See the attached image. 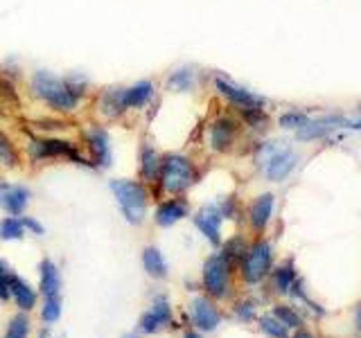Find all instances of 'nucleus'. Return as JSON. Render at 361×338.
<instances>
[{
	"mask_svg": "<svg viewBox=\"0 0 361 338\" xmlns=\"http://www.w3.org/2000/svg\"><path fill=\"white\" fill-rule=\"evenodd\" d=\"M30 93L34 99H39L43 106H48L54 113H75L82 104L84 95L79 93L66 77H59L50 70H37L30 77Z\"/></svg>",
	"mask_w": 361,
	"mask_h": 338,
	"instance_id": "f257e3e1",
	"label": "nucleus"
},
{
	"mask_svg": "<svg viewBox=\"0 0 361 338\" xmlns=\"http://www.w3.org/2000/svg\"><path fill=\"white\" fill-rule=\"evenodd\" d=\"M156 97V84L152 79H140L124 88H109L99 95V113L109 120H118L129 111H142Z\"/></svg>",
	"mask_w": 361,
	"mask_h": 338,
	"instance_id": "f03ea898",
	"label": "nucleus"
},
{
	"mask_svg": "<svg viewBox=\"0 0 361 338\" xmlns=\"http://www.w3.org/2000/svg\"><path fill=\"white\" fill-rule=\"evenodd\" d=\"M156 183L165 194L180 196L197 183V167L183 154H165Z\"/></svg>",
	"mask_w": 361,
	"mask_h": 338,
	"instance_id": "7ed1b4c3",
	"label": "nucleus"
},
{
	"mask_svg": "<svg viewBox=\"0 0 361 338\" xmlns=\"http://www.w3.org/2000/svg\"><path fill=\"white\" fill-rule=\"evenodd\" d=\"M113 196H116L122 217L131 225H140L147 217V208H149V192L140 180L129 178H116L109 183Z\"/></svg>",
	"mask_w": 361,
	"mask_h": 338,
	"instance_id": "20e7f679",
	"label": "nucleus"
},
{
	"mask_svg": "<svg viewBox=\"0 0 361 338\" xmlns=\"http://www.w3.org/2000/svg\"><path fill=\"white\" fill-rule=\"evenodd\" d=\"M27 156L32 163H45L56 161V158H68L75 165L90 167L88 156H84L82 146L73 140L52 138V135H39V138H30L27 142Z\"/></svg>",
	"mask_w": 361,
	"mask_h": 338,
	"instance_id": "39448f33",
	"label": "nucleus"
},
{
	"mask_svg": "<svg viewBox=\"0 0 361 338\" xmlns=\"http://www.w3.org/2000/svg\"><path fill=\"white\" fill-rule=\"evenodd\" d=\"M84 149L88 151L90 167L97 169H111L113 165V146H111V135L102 124H88L82 131Z\"/></svg>",
	"mask_w": 361,
	"mask_h": 338,
	"instance_id": "423d86ee",
	"label": "nucleus"
},
{
	"mask_svg": "<svg viewBox=\"0 0 361 338\" xmlns=\"http://www.w3.org/2000/svg\"><path fill=\"white\" fill-rule=\"evenodd\" d=\"M271 262H274V248H271V244L255 242L253 246L246 248L242 257V277L248 284H257V282H262L269 275Z\"/></svg>",
	"mask_w": 361,
	"mask_h": 338,
	"instance_id": "0eeeda50",
	"label": "nucleus"
},
{
	"mask_svg": "<svg viewBox=\"0 0 361 338\" xmlns=\"http://www.w3.org/2000/svg\"><path fill=\"white\" fill-rule=\"evenodd\" d=\"M231 268H233V264L221 253L206 259V264H203V289H206L212 298L228 296Z\"/></svg>",
	"mask_w": 361,
	"mask_h": 338,
	"instance_id": "6e6552de",
	"label": "nucleus"
},
{
	"mask_svg": "<svg viewBox=\"0 0 361 338\" xmlns=\"http://www.w3.org/2000/svg\"><path fill=\"white\" fill-rule=\"evenodd\" d=\"M214 90H217L224 99H228L235 108H240V113L251 111V108H264V97H259L253 90H246L244 86L231 82V79L224 75L214 77Z\"/></svg>",
	"mask_w": 361,
	"mask_h": 338,
	"instance_id": "1a4fd4ad",
	"label": "nucleus"
},
{
	"mask_svg": "<svg viewBox=\"0 0 361 338\" xmlns=\"http://www.w3.org/2000/svg\"><path fill=\"white\" fill-rule=\"evenodd\" d=\"M348 122L350 118L343 115H325V118H307V122L302 124L300 129H296L298 140H319V138H327L338 129H348Z\"/></svg>",
	"mask_w": 361,
	"mask_h": 338,
	"instance_id": "9d476101",
	"label": "nucleus"
},
{
	"mask_svg": "<svg viewBox=\"0 0 361 338\" xmlns=\"http://www.w3.org/2000/svg\"><path fill=\"white\" fill-rule=\"evenodd\" d=\"M298 165V154L291 149H267L264 158V174L269 180L280 183L285 180Z\"/></svg>",
	"mask_w": 361,
	"mask_h": 338,
	"instance_id": "9b49d317",
	"label": "nucleus"
},
{
	"mask_svg": "<svg viewBox=\"0 0 361 338\" xmlns=\"http://www.w3.org/2000/svg\"><path fill=\"white\" fill-rule=\"evenodd\" d=\"M224 219L226 217H224V212H221V208L217 206V203H208V206H203L195 214V225L212 246H219L221 244V221Z\"/></svg>",
	"mask_w": 361,
	"mask_h": 338,
	"instance_id": "f8f14e48",
	"label": "nucleus"
},
{
	"mask_svg": "<svg viewBox=\"0 0 361 338\" xmlns=\"http://www.w3.org/2000/svg\"><path fill=\"white\" fill-rule=\"evenodd\" d=\"M167 325H172V307H169V300L165 296H156L152 307L142 313L138 327L142 334H156Z\"/></svg>",
	"mask_w": 361,
	"mask_h": 338,
	"instance_id": "ddd939ff",
	"label": "nucleus"
},
{
	"mask_svg": "<svg viewBox=\"0 0 361 338\" xmlns=\"http://www.w3.org/2000/svg\"><path fill=\"white\" fill-rule=\"evenodd\" d=\"M192 323L199 332H214L221 323V313L210 298H195L190 304Z\"/></svg>",
	"mask_w": 361,
	"mask_h": 338,
	"instance_id": "4468645a",
	"label": "nucleus"
},
{
	"mask_svg": "<svg viewBox=\"0 0 361 338\" xmlns=\"http://www.w3.org/2000/svg\"><path fill=\"white\" fill-rule=\"evenodd\" d=\"M32 194L25 185H11L0 183V208H3L9 217H20L25 212Z\"/></svg>",
	"mask_w": 361,
	"mask_h": 338,
	"instance_id": "2eb2a0df",
	"label": "nucleus"
},
{
	"mask_svg": "<svg viewBox=\"0 0 361 338\" xmlns=\"http://www.w3.org/2000/svg\"><path fill=\"white\" fill-rule=\"evenodd\" d=\"M237 135V122L228 115H221L210 127V146L214 151H228Z\"/></svg>",
	"mask_w": 361,
	"mask_h": 338,
	"instance_id": "dca6fc26",
	"label": "nucleus"
},
{
	"mask_svg": "<svg viewBox=\"0 0 361 338\" xmlns=\"http://www.w3.org/2000/svg\"><path fill=\"white\" fill-rule=\"evenodd\" d=\"M188 212H190L188 201L178 199V196H172V199H167L163 203H158L154 219H156L158 225H161V228H169V225L183 221L188 217Z\"/></svg>",
	"mask_w": 361,
	"mask_h": 338,
	"instance_id": "f3484780",
	"label": "nucleus"
},
{
	"mask_svg": "<svg viewBox=\"0 0 361 338\" xmlns=\"http://www.w3.org/2000/svg\"><path fill=\"white\" fill-rule=\"evenodd\" d=\"M274 210H276V196L274 194H262L257 196L253 203H251V210H248V221H251V228L262 232L271 217H274Z\"/></svg>",
	"mask_w": 361,
	"mask_h": 338,
	"instance_id": "a211bd4d",
	"label": "nucleus"
},
{
	"mask_svg": "<svg viewBox=\"0 0 361 338\" xmlns=\"http://www.w3.org/2000/svg\"><path fill=\"white\" fill-rule=\"evenodd\" d=\"M161 161L163 156L158 154V149L152 142H142L140 146V176L142 183L154 185L158 180V172H161Z\"/></svg>",
	"mask_w": 361,
	"mask_h": 338,
	"instance_id": "6ab92c4d",
	"label": "nucleus"
},
{
	"mask_svg": "<svg viewBox=\"0 0 361 338\" xmlns=\"http://www.w3.org/2000/svg\"><path fill=\"white\" fill-rule=\"evenodd\" d=\"M274 284L278 289V293H291V296H296L300 300H307V296L302 293V282L298 280L296 270H293L291 264H285L280 266L278 270H274Z\"/></svg>",
	"mask_w": 361,
	"mask_h": 338,
	"instance_id": "aec40b11",
	"label": "nucleus"
},
{
	"mask_svg": "<svg viewBox=\"0 0 361 338\" xmlns=\"http://www.w3.org/2000/svg\"><path fill=\"white\" fill-rule=\"evenodd\" d=\"M9 296L14 298L16 307L20 311H32L37 307V291H34L25 280L18 277L16 273L9 280Z\"/></svg>",
	"mask_w": 361,
	"mask_h": 338,
	"instance_id": "412c9836",
	"label": "nucleus"
},
{
	"mask_svg": "<svg viewBox=\"0 0 361 338\" xmlns=\"http://www.w3.org/2000/svg\"><path fill=\"white\" fill-rule=\"evenodd\" d=\"M41 273V293L43 298H52V296H61V273L52 259H43L39 266Z\"/></svg>",
	"mask_w": 361,
	"mask_h": 338,
	"instance_id": "4be33fe9",
	"label": "nucleus"
},
{
	"mask_svg": "<svg viewBox=\"0 0 361 338\" xmlns=\"http://www.w3.org/2000/svg\"><path fill=\"white\" fill-rule=\"evenodd\" d=\"M197 77L199 73L192 65L176 68L167 77V90H172V93H190L197 86Z\"/></svg>",
	"mask_w": 361,
	"mask_h": 338,
	"instance_id": "5701e85b",
	"label": "nucleus"
},
{
	"mask_svg": "<svg viewBox=\"0 0 361 338\" xmlns=\"http://www.w3.org/2000/svg\"><path fill=\"white\" fill-rule=\"evenodd\" d=\"M142 266L147 270V275L154 277V280H163L167 277V259L163 257L161 253V248H156V246H147L145 251H142Z\"/></svg>",
	"mask_w": 361,
	"mask_h": 338,
	"instance_id": "b1692460",
	"label": "nucleus"
},
{
	"mask_svg": "<svg viewBox=\"0 0 361 338\" xmlns=\"http://www.w3.org/2000/svg\"><path fill=\"white\" fill-rule=\"evenodd\" d=\"M0 165H3L5 169H14L20 165L18 146L14 144V140H11L3 129H0Z\"/></svg>",
	"mask_w": 361,
	"mask_h": 338,
	"instance_id": "393cba45",
	"label": "nucleus"
},
{
	"mask_svg": "<svg viewBox=\"0 0 361 338\" xmlns=\"http://www.w3.org/2000/svg\"><path fill=\"white\" fill-rule=\"evenodd\" d=\"M25 223L18 217H5L0 221V239L3 242H18L25 237Z\"/></svg>",
	"mask_w": 361,
	"mask_h": 338,
	"instance_id": "a878e982",
	"label": "nucleus"
},
{
	"mask_svg": "<svg viewBox=\"0 0 361 338\" xmlns=\"http://www.w3.org/2000/svg\"><path fill=\"white\" fill-rule=\"evenodd\" d=\"M259 330H262L271 338H289V327L282 325L274 313L262 315V318H259Z\"/></svg>",
	"mask_w": 361,
	"mask_h": 338,
	"instance_id": "bb28decb",
	"label": "nucleus"
},
{
	"mask_svg": "<svg viewBox=\"0 0 361 338\" xmlns=\"http://www.w3.org/2000/svg\"><path fill=\"white\" fill-rule=\"evenodd\" d=\"M61 311H63V300L61 296H52V298H45L43 302V309H41V318L45 325H52L61 318Z\"/></svg>",
	"mask_w": 361,
	"mask_h": 338,
	"instance_id": "cd10ccee",
	"label": "nucleus"
},
{
	"mask_svg": "<svg viewBox=\"0 0 361 338\" xmlns=\"http://www.w3.org/2000/svg\"><path fill=\"white\" fill-rule=\"evenodd\" d=\"M27 334H30V318L25 313H18L9 320L3 338H27Z\"/></svg>",
	"mask_w": 361,
	"mask_h": 338,
	"instance_id": "c85d7f7f",
	"label": "nucleus"
},
{
	"mask_svg": "<svg viewBox=\"0 0 361 338\" xmlns=\"http://www.w3.org/2000/svg\"><path fill=\"white\" fill-rule=\"evenodd\" d=\"M246 242L242 239V237H233V239L224 246V251H221V255L228 259V262L233 264V262H237V259H240L242 262V257H244V253H246Z\"/></svg>",
	"mask_w": 361,
	"mask_h": 338,
	"instance_id": "c756f323",
	"label": "nucleus"
},
{
	"mask_svg": "<svg viewBox=\"0 0 361 338\" xmlns=\"http://www.w3.org/2000/svg\"><path fill=\"white\" fill-rule=\"evenodd\" d=\"M274 315L276 318L282 323V325H287V327H293V330H298V327L302 325V318L298 315V311L296 309H291V307H276L274 309Z\"/></svg>",
	"mask_w": 361,
	"mask_h": 338,
	"instance_id": "7c9ffc66",
	"label": "nucleus"
},
{
	"mask_svg": "<svg viewBox=\"0 0 361 338\" xmlns=\"http://www.w3.org/2000/svg\"><path fill=\"white\" fill-rule=\"evenodd\" d=\"M242 118L248 122V127H251V129H257V131L267 129V124H269V118H267L264 108H251V111H242Z\"/></svg>",
	"mask_w": 361,
	"mask_h": 338,
	"instance_id": "2f4dec72",
	"label": "nucleus"
},
{
	"mask_svg": "<svg viewBox=\"0 0 361 338\" xmlns=\"http://www.w3.org/2000/svg\"><path fill=\"white\" fill-rule=\"evenodd\" d=\"M307 122V113H300V111H289L285 115H280V127L282 129H300L302 124Z\"/></svg>",
	"mask_w": 361,
	"mask_h": 338,
	"instance_id": "473e14b6",
	"label": "nucleus"
},
{
	"mask_svg": "<svg viewBox=\"0 0 361 338\" xmlns=\"http://www.w3.org/2000/svg\"><path fill=\"white\" fill-rule=\"evenodd\" d=\"M235 313H237V318H240V320H253V315H255L253 302H242V304H237V307H235Z\"/></svg>",
	"mask_w": 361,
	"mask_h": 338,
	"instance_id": "72a5a7b5",
	"label": "nucleus"
},
{
	"mask_svg": "<svg viewBox=\"0 0 361 338\" xmlns=\"http://www.w3.org/2000/svg\"><path fill=\"white\" fill-rule=\"evenodd\" d=\"M23 223H25V230H30L34 237H43V234H45L43 223H41V221H37L34 217H23Z\"/></svg>",
	"mask_w": 361,
	"mask_h": 338,
	"instance_id": "f704fd0d",
	"label": "nucleus"
},
{
	"mask_svg": "<svg viewBox=\"0 0 361 338\" xmlns=\"http://www.w3.org/2000/svg\"><path fill=\"white\" fill-rule=\"evenodd\" d=\"M348 129L361 131V115H359V118H355V120H350V122H348Z\"/></svg>",
	"mask_w": 361,
	"mask_h": 338,
	"instance_id": "c9c22d12",
	"label": "nucleus"
},
{
	"mask_svg": "<svg viewBox=\"0 0 361 338\" xmlns=\"http://www.w3.org/2000/svg\"><path fill=\"white\" fill-rule=\"evenodd\" d=\"M355 325H357V332L361 334V304H359L357 311H355Z\"/></svg>",
	"mask_w": 361,
	"mask_h": 338,
	"instance_id": "e433bc0d",
	"label": "nucleus"
},
{
	"mask_svg": "<svg viewBox=\"0 0 361 338\" xmlns=\"http://www.w3.org/2000/svg\"><path fill=\"white\" fill-rule=\"evenodd\" d=\"M183 338H203V336H201L199 332H185V336H183Z\"/></svg>",
	"mask_w": 361,
	"mask_h": 338,
	"instance_id": "4c0bfd02",
	"label": "nucleus"
},
{
	"mask_svg": "<svg viewBox=\"0 0 361 338\" xmlns=\"http://www.w3.org/2000/svg\"><path fill=\"white\" fill-rule=\"evenodd\" d=\"M293 338H312V334H310V332H302V330H300V332H298L296 336H293Z\"/></svg>",
	"mask_w": 361,
	"mask_h": 338,
	"instance_id": "58836bf2",
	"label": "nucleus"
},
{
	"mask_svg": "<svg viewBox=\"0 0 361 338\" xmlns=\"http://www.w3.org/2000/svg\"><path fill=\"white\" fill-rule=\"evenodd\" d=\"M122 338H140V336H138V332H127Z\"/></svg>",
	"mask_w": 361,
	"mask_h": 338,
	"instance_id": "ea45409f",
	"label": "nucleus"
},
{
	"mask_svg": "<svg viewBox=\"0 0 361 338\" xmlns=\"http://www.w3.org/2000/svg\"><path fill=\"white\" fill-rule=\"evenodd\" d=\"M41 338H45V336H41Z\"/></svg>",
	"mask_w": 361,
	"mask_h": 338,
	"instance_id": "a19ab883",
	"label": "nucleus"
}]
</instances>
